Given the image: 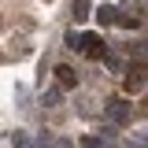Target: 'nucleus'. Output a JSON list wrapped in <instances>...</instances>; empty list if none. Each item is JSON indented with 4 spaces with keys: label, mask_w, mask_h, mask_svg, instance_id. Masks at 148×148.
<instances>
[{
    "label": "nucleus",
    "mask_w": 148,
    "mask_h": 148,
    "mask_svg": "<svg viewBox=\"0 0 148 148\" xmlns=\"http://www.w3.org/2000/svg\"><path fill=\"white\" fill-rule=\"evenodd\" d=\"M130 148H148V133H137V137L130 141Z\"/></svg>",
    "instance_id": "10"
},
{
    "label": "nucleus",
    "mask_w": 148,
    "mask_h": 148,
    "mask_svg": "<svg viewBox=\"0 0 148 148\" xmlns=\"http://www.w3.org/2000/svg\"><path fill=\"white\" fill-rule=\"evenodd\" d=\"M92 11H96V8H92L89 0H74V4H71V18H74V26H78V22H85V18H92Z\"/></svg>",
    "instance_id": "5"
},
{
    "label": "nucleus",
    "mask_w": 148,
    "mask_h": 148,
    "mask_svg": "<svg viewBox=\"0 0 148 148\" xmlns=\"http://www.w3.org/2000/svg\"><path fill=\"white\" fill-rule=\"evenodd\" d=\"M78 148H104V141H100V137H92V133H85V137L78 141Z\"/></svg>",
    "instance_id": "8"
},
{
    "label": "nucleus",
    "mask_w": 148,
    "mask_h": 148,
    "mask_svg": "<svg viewBox=\"0 0 148 148\" xmlns=\"http://www.w3.org/2000/svg\"><path fill=\"white\" fill-rule=\"evenodd\" d=\"M119 26H122V30H137V26H141V15H122Z\"/></svg>",
    "instance_id": "7"
},
{
    "label": "nucleus",
    "mask_w": 148,
    "mask_h": 148,
    "mask_svg": "<svg viewBox=\"0 0 148 148\" xmlns=\"http://www.w3.org/2000/svg\"><path fill=\"white\" fill-rule=\"evenodd\" d=\"M85 56H89L92 63L96 59H108V45L100 41V34H85Z\"/></svg>",
    "instance_id": "2"
},
{
    "label": "nucleus",
    "mask_w": 148,
    "mask_h": 148,
    "mask_svg": "<svg viewBox=\"0 0 148 148\" xmlns=\"http://www.w3.org/2000/svg\"><path fill=\"white\" fill-rule=\"evenodd\" d=\"M104 115H108V122H111V126H126L133 111H130V104H126V100H111L108 108H104Z\"/></svg>",
    "instance_id": "1"
},
{
    "label": "nucleus",
    "mask_w": 148,
    "mask_h": 148,
    "mask_svg": "<svg viewBox=\"0 0 148 148\" xmlns=\"http://www.w3.org/2000/svg\"><path fill=\"white\" fill-rule=\"evenodd\" d=\"M63 100V89H45V108H59Z\"/></svg>",
    "instance_id": "6"
},
{
    "label": "nucleus",
    "mask_w": 148,
    "mask_h": 148,
    "mask_svg": "<svg viewBox=\"0 0 148 148\" xmlns=\"http://www.w3.org/2000/svg\"><path fill=\"white\" fill-rule=\"evenodd\" d=\"M92 18H96V22H100V26H115V22H119V8H115V4H100V8H96V11H92Z\"/></svg>",
    "instance_id": "3"
},
{
    "label": "nucleus",
    "mask_w": 148,
    "mask_h": 148,
    "mask_svg": "<svg viewBox=\"0 0 148 148\" xmlns=\"http://www.w3.org/2000/svg\"><path fill=\"white\" fill-rule=\"evenodd\" d=\"M11 141H15V148H30V141H26V133H22V130L11 133Z\"/></svg>",
    "instance_id": "9"
},
{
    "label": "nucleus",
    "mask_w": 148,
    "mask_h": 148,
    "mask_svg": "<svg viewBox=\"0 0 148 148\" xmlns=\"http://www.w3.org/2000/svg\"><path fill=\"white\" fill-rule=\"evenodd\" d=\"M56 82H59V89H74V85H78V74H74V67L59 63V67H56Z\"/></svg>",
    "instance_id": "4"
}]
</instances>
